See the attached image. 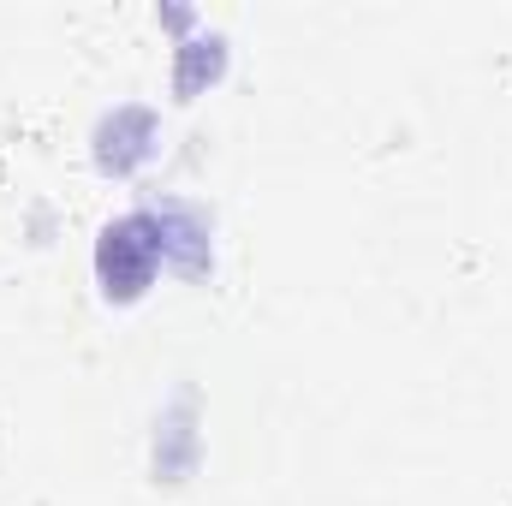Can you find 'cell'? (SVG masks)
<instances>
[{
    "label": "cell",
    "mask_w": 512,
    "mask_h": 506,
    "mask_svg": "<svg viewBox=\"0 0 512 506\" xmlns=\"http://www.w3.org/2000/svg\"><path fill=\"white\" fill-rule=\"evenodd\" d=\"M155 251H161V245L149 239L143 221H120V227H108V233H102V251H96V268H102L108 292L137 298V292L149 286V274H155Z\"/></svg>",
    "instance_id": "1"
}]
</instances>
